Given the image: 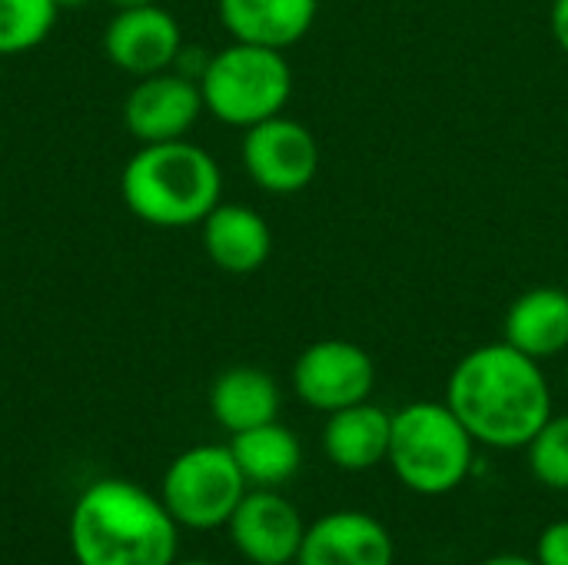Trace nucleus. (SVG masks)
I'll return each mask as SVG.
<instances>
[{
    "label": "nucleus",
    "mask_w": 568,
    "mask_h": 565,
    "mask_svg": "<svg viewBox=\"0 0 568 565\" xmlns=\"http://www.w3.org/2000/svg\"><path fill=\"white\" fill-rule=\"evenodd\" d=\"M57 13L53 0H0V57L37 50L50 37Z\"/></svg>",
    "instance_id": "19"
},
{
    "label": "nucleus",
    "mask_w": 568,
    "mask_h": 565,
    "mask_svg": "<svg viewBox=\"0 0 568 565\" xmlns=\"http://www.w3.org/2000/svg\"><path fill=\"white\" fill-rule=\"evenodd\" d=\"M250 493L230 446H190L163 473L160 500L180 529L210 533L230 523L240 500Z\"/></svg>",
    "instance_id": "6"
},
{
    "label": "nucleus",
    "mask_w": 568,
    "mask_h": 565,
    "mask_svg": "<svg viewBox=\"0 0 568 565\" xmlns=\"http://www.w3.org/2000/svg\"><path fill=\"white\" fill-rule=\"evenodd\" d=\"M230 453L253 490H280L303 466V446L280 420L236 433L230 440Z\"/></svg>",
    "instance_id": "18"
},
{
    "label": "nucleus",
    "mask_w": 568,
    "mask_h": 565,
    "mask_svg": "<svg viewBox=\"0 0 568 565\" xmlns=\"http://www.w3.org/2000/svg\"><path fill=\"white\" fill-rule=\"evenodd\" d=\"M173 565H216V563H203V559H190V563H173Z\"/></svg>",
    "instance_id": "27"
},
{
    "label": "nucleus",
    "mask_w": 568,
    "mask_h": 565,
    "mask_svg": "<svg viewBox=\"0 0 568 565\" xmlns=\"http://www.w3.org/2000/svg\"><path fill=\"white\" fill-rule=\"evenodd\" d=\"M536 559L539 565H568V519H556L539 533Z\"/></svg>",
    "instance_id": "21"
},
{
    "label": "nucleus",
    "mask_w": 568,
    "mask_h": 565,
    "mask_svg": "<svg viewBox=\"0 0 568 565\" xmlns=\"http://www.w3.org/2000/svg\"><path fill=\"white\" fill-rule=\"evenodd\" d=\"M200 240L210 263L230 276L256 273L273 253L270 223L246 203H216L200 223Z\"/></svg>",
    "instance_id": "13"
},
{
    "label": "nucleus",
    "mask_w": 568,
    "mask_h": 565,
    "mask_svg": "<svg viewBox=\"0 0 568 565\" xmlns=\"http://www.w3.org/2000/svg\"><path fill=\"white\" fill-rule=\"evenodd\" d=\"M203 107L226 127L250 130L286 110L293 97V67L283 50L240 43L210 53L200 77Z\"/></svg>",
    "instance_id": "5"
},
{
    "label": "nucleus",
    "mask_w": 568,
    "mask_h": 565,
    "mask_svg": "<svg viewBox=\"0 0 568 565\" xmlns=\"http://www.w3.org/2000/svg\"><path fill=\"white\" fill-rule=\"evenodd\" d=\"M393 413L376 403H356L326 416L323 453L343 473H369L389 456Z\"/></svg>",
    "instance_id": "15"
},
{
    "label": "nucleus",
    "mask_w": 568,
    "mask_h": 565,
    "mask_svg": "<svg viewBox=\"0 0 568 565\" xmlns=\"http://www.w3.org/2000/svg\"><path fill=\"white\" fill-rule=\"evenodd\" d=\"M446 406L489 450H526L552 416L542 363L506 340L469 350L446 380Z\"/></svg>",
    "instance_id": "1"
},
{
    "label": "nucleus",
    "mask_w": 568,
    "mask_h": 565,
    "mask_svg": "<svg viewBox=\"0 0 568 565\" xmlns=\"http://www.w3.org/2000/svg\"><path fill=\"white\" fill-rule=\"evenodd\" d=\"M479 565H539L536 556H519V553H499V556H489L486 563Z\"/></svg>",
    "instance_id": "24"
},
{
    "label": "nucleus",
    "mask_w": 568,
    "mask_h": 565,
    "mask_svg": "<svg viewBox=\"0 0 568 565\" xmlns=\"http://www.w3.org/2000/svg\"><path fill=\"white\" fill-rule=\"evenodd\" d=\"M300 565H393L396 546L389 529L359 509L326 513L306 523L300 546Z\"/></svg>",
    "instance_id": "12"
},
{
    "label": "nucleus",
    "mask_w": 568,
    "mask_h": 565,
    "mask_svg": "<svg viewBox=\"0 0 568 565\" xmlns=\"http://www.w3.org/2000/svg\"><path fill=\"white\" fill-rule=\"evenodd\" d=\"M376 390V363L353 340H316L293 363V393L316 413L366 403Z\"/></svg>",
    "instance_id": "8"
},
{
    "label": "nucleus",
    "mask_w": 568,
    "mask_h": 565,
    "mask_svg": "<svg viewBox=\"0 0 568 565\" xmlns=\"http://www.w3.org/2000/svg\"><path fill=\"white\" fill-rule=\"evenodd\" d=\"M549 23H552V37H556V43H559V47L568 53V0H556V3H552Z\"/></svg>",
    "instance_id": "23"
},
{
    "label": "nucleus",
    "mask_w": 568,
    "mask_h": 565,
    "mask_svg": "<svg viewBox=\"0 0 568 565\" xmlns=\"http://www.w3.org/2000/svg\"><path fill=\"white\" fill-rule=\"evenodd\" d=\"M67 536L77 565H173L180 526L150 490L97 480L77 496Z\"/></svg>",
    "instance_id": "2"
},
{
    "label": "nucleus",
    "mask_w": 568,
    "mask_h": 565,
    "mask_svg": "<svg viewBox=\"0 0 568 565\" xmlns=\"http://www.w3.org/2000/svg\"><path fill=\"white\" fill-rule=\"evenodd\" d=\"M206 63H210V53H206L203 47H196V43H183V47H180V53H176V60H173V70L200 83V77H203V70H206Z\"/></svg>",
    "instance_id": "22"
},
{
    "label": "nucleus",
    "mask_w": 568,
    "mask_h": 565,
    "mask_svg": "<svg viewBox=\"0 0 568 565\" xmlns=\"http://www.w3.org/2000/svg\"><path fill=\"white\" fill-rule=\"evenodd\" d=\"M126 210L156 230L200 226L223 200V170L193 140L140 143L120 173Z\"/></svg>",
    "instance_id": "3"
},
{
    "label": "nucleus",
    "mask_w": 568,
    "mask_h": 565,
    "mask_svg": "<svg viewBox=\"0 0 568 565\" xmlns=\"http://www.w3.org/2000/svg\"><path fill=\"white\" fill-rule=\"evenodd\" d=\"M286 565H300V563H286Z\"/></svg>",
    "instance_id": "29"
},
{
    "label": "nucleus",
    "mask_w": 568,
    "mask_h": 565,
    "mask_svg": "<svg viewBox=\"0 0 568 565\" xmlns=\"http://www.w3.org/2000/svg\"><path fill=\"white\" fill-rule=\"evenodd\" d=\"M476 440L443 403L416 400L393 413L389 470L416 496H446L459 490L476 463Z\"/></svg>",
    "instance_id": "4"
},
{
    "label": "nucleus",
    "mask_w": 568,
    "mask_h": 565,
    "mask_svg": "<svg viewBox=\"0 0 568 565\" xmlns=\"http://www.w3.org/2000/svg\"><path fill=\"white\" fill-rule=\"evenodd\" d=\"M183 43L186 40H183L180 20L160 3L116 10L103 30L106 60L136 80L170 70Z\"/></svg>",
    "instance_id": "10"
},
{
    "label": "nucleus",
    "mask_w": 568,
    "mask_h": 565,
    "mask_svg": "<svg viewBox=\"0 0 568 565\" xmlns=\"http://www.w3.org/2000/svg\"><path fill=\"white\" fill-rule=\"evenodd\" d=\"M240 160L246 176L273 196H293L306 190L320 173V143L313 130L293 117H270L243 130Z\"/></svg>",
    "instance_id": "7"
},
{
    "label": "nucleus",
    "mask_w": 568,
    "mask_h": 565,
    "mask_svg": "<svg viewBox=\"0 0 568 565\" xmlns=\"http://www.w3.org/2000/svg\"><path fill=\"white\" fill-rule=\"evenodd\" d=\"M206 113L200 83L170 70L140 77L123 100V127L136 143L183 140Z\"/></svg>",
    "instance_id": "9"
},
{
    "label": "nucleus",
    "mask_w": 568,
    "mask_h": 565,
    "mask_svg": "<svg viewBox=\"0 0 568 565\" xmlns=\"http://www.w3.org/2000/svg\"><path fill=\"white\" fill-rule=\"evenodd\" d=\"M113 10H126V7H143V3H160V0H106Z\"/></svg>",
    "instance_id": "25"
},
{
    "label": "nucleus",
    "mask_w": 568,
    "mask_h": 565,
    "mask_svg": "<svg viewBox=\"0 0 568 565\" xmlns=\"http://www.w3.org/2000/svg\"><path fill=\"white\" fill-rule=\"evenodd\" d=\"M60 10H77V7H87V3H93V0H53Z\"/></svg>",
    "instance_id": "26"
},
{
    "label": "nucleus",
    "mask_w": 568,
    "mask_h": 565,
    "mask_svg": "<svg viewBox=\"0 0 568 565\" xmlns=\"http://www.w3.org/2000/svg\"><path fill=\"white\" fill-rule=\"evenodd\" d=\"M236 553L253 565L296 563L306 523L276 490H250L226 523Z\"/></svg>",
    "instance_id": "11"
},
{
    "label": "nucleus",
    "mask_w": 568,
    "mask_h": 565,
    "mask_svg": "<svg viewBox=\"0 0 568 565\" xmlns=\"http://www.w3.org/2000/svg\"><path fill=\"white\" fill-rule=\"evenodd\" d=\"M280 386L260 366H230L210 386V413L230 433H243L280 416Z\"/></svg>",
    "instance_id": "17"
},
{
    "label": "nucleus",
    "mask_w": 568,
    "mask_h": 565,
    "mask_svg": "<svg viewBox=\"0 0 568 565\" xmlns=\"http://www.w3.org/2000/svg\"><path fill=\"white\" fill-rule=\"evenodd\" d=\"M566 383H568V366H566Z\"/></svg>",
    "instance_id": "28"
},
{
    "label": "nucleus",
    "mask_w": 568,
    "mask_h": 565,
    "mask_svg": "<svg viewBox=\"0 0 568 565\" xmlns=\"http://www.w3.org/2000/svg\"><path fill=\"white\" fill-rule=\"evenodd\" d=\"M503 340L539 363L568 353V290L562 286L526 290L506 310Z\"/></svg>",
    "instance_id": "16"
},
{
    "label": "nucleus",
    "mask_w": 568,
    "mask_h": 565,
    "mask_svg": "<svg viewBox=\"0 0 568 565\" xmlns=\"http://www.w3.org/2000/svg\"><path fill=\"white\" fill-rule=\"evenodd\" d=\"M216 13L233 40L286 50L313 30L320 0H216Z\"/></svg>",
    "instance_id": "14"
},
{
    "label": "nucleus",
    "mask_w": 568,
    "mask_h": 565,
    "mask_svg": "<svg viewBox=\"0 0 568 565\" xmlns=\"http://www.w3.org/2000/svg\"><path fill=\"white\" fill-rule=\"evenodd\" d=\"M526 460L536 483L568 493V413L549 416V423L529 440Z\"/></svg>",
    "instance_id": "20"
}]
</instances>
